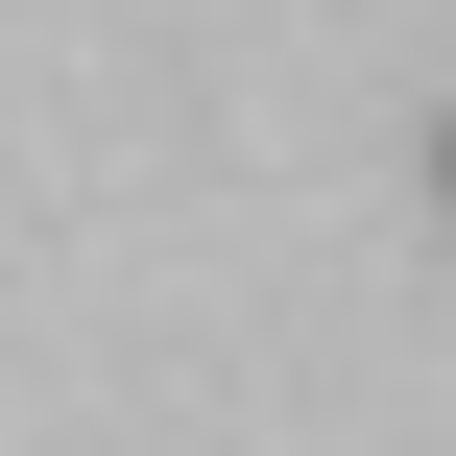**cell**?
Masks as SVG:
<instances>
[{"label":"cell","instance_id":"obj_1","mask_svg":"<svg viewBox=\"0 0 456 456\" xmlns=\"http://www.w3.org/2000/svg\"><path fill=\"white\" fill-rule=\"evenodd\" d=\"M433 168H456V120H433Z\"/></svg>","mask_w":456,"mask_h":456}]
</instances>
